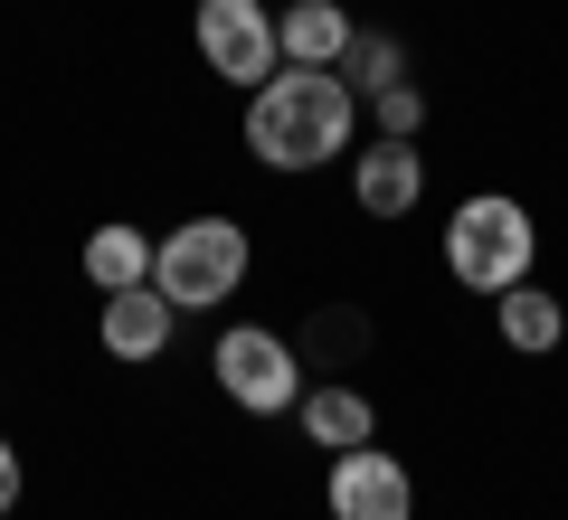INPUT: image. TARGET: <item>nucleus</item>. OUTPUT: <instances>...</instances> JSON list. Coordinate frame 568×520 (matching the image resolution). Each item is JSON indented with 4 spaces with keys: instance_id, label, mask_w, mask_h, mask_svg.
Instances as JSON below:
<instances>
[{
    "instance_id": "obj_11",
    "label": "nucleus",
    "mask_w": 568,
    "mask_h": 520,
    "mask_svg": "<svg viewBox=\"0 0 568 520\" xmlns=\"http://www.w3.org/2000/svg\"><path fill=\"white\" fill-rule=\"evenodd\" d=\"M493 332H503L511 350H530V360H549L568 340V303L549 294V284H511V294H493Z\"/></svg>"
},
{
    "instance_id": "obj_8",
    "label": "nucleus",
    "mask_w": 568,
    "mask_h": 520,
    "mask_svg": "<svg viewBox=\"0 0 568 520\" xmlns=\"http://www.w3.org/2000/svg\"><path fill=\"white\" fill-rule=\"evenodd\" d=\"M171 322H181V313H171V294H162V284H133V294H104V322H95V340H104V350H114V360H162V350H171Z\"/></svg>"
},
{
    "instance_id": "obj_5",
    "label": "nucleus",
    "mask_w": 568,
    "mask_h": 520,
    "mask_svg": "<svg viewBox=\"0 0 568 520\" xmlns=\"http://www.w3.org/2000/svg\"><path fill=\"white\" fill-rule=\"evenodd\" d=\"M190 39H200L209 77H219V85H246V95H256V85L284 67V48H275V10H265V0H200Z\"/></svg>"
},
{
    "instance_id": "obj_12",
    "label": "nucleus",
    "mask_w": 568,
    "mask_h": 520,
    "mask_svg": "<svg viewBox=\"0 0 568 520\" xmlns=\"http://www.w3.org/2000/svg\"><path fill=\"white\" fill-rule=\"evenodd\" d=\"M77 265H85L95 294H133V284H152V237H142V227H95Z\"/></svg>"
},
{
    "instance_id": "obj_2",
    "label": "nucleus",
    "mask_w": 568,
    "mask_h": 520,
    "mask_svg": "<svg viewBox=\"0 0 568 520\" xmlns=\"http://www.w3.org/2000/svg\"><path fill=\"white\" fill-rule=\"evenodd\" d=\"M530 256H540V227H530V208L503 200V190H484V200H465L446 218V275L465 284V294H511V284H530Z\"/></svg>"
},
{
    "instance_id": "obj_15",
    "label": "nucleus",
    "mask_w": 568,
    "mask_h": 520,
    "mask_svg": "<svg viewBox=\"0 0 568 520\" xmlns=\"http://www.w3.org/2000/svg\"><path fill=\"white\" fill-rule=\"evenodd\" d=\"M10 511H20V445L0 436V520H10Z\"/></svg>"
},
{
    "instance_id": "obj_13",
    "label": "nucleus",
    "mask_w": 568,
    "mask_h": 520,
    "mask_svg": "<svg viewBox=\"0 0 568 520\" xmlns=\"http://www.w3.org/2000/svg\"><path fill=\"white\" fill-rule=\"evenodd\" d=\"M342 77H351V95H379V85H398V77H407V48L388 39V29H351Z\"/></svg>"
},
{
    "instance_id": "obj_10",
    "label": "nucleus",
    "mask_w": 568,
    "mask_h": 520,
    "mask_svg": "<svg viewBox=\"0 0 568 520\" xmlns=\"http://www.w3.org/2000/svg\"><path fill=\"white\" fill-rule=\"evenodd\" d=\"M351 10L342 0H294L275 20V48H284V67H342V48H351Z\"/></svg>"
},
{
    "instance_id": "obj_7",
    "label": "nucleus",
    "mask_w": 568,
    "mask_h": 520,
    "mask_svg": "<svg viewBox=\"0 0 568 520\" xmlns=\"http://www.w3.org/2000/svg\"><path fill=\"white\" fill-rule=\"evenodd\" d=\"M351 200H361V218H407V208L426 200V152L398 142V133L361 142V152H351Z\"/></svg>"
},
{
    "instance_id": "obj_6",
    "label": "nucleus",
    "mask_w": 568,
    "mask_h": 520,
    "mask_svg": "<svg viewBox=\"0 0 568 520\" xmlns=\"http://www.w3.org/2000/svg\"><path fill=\"white\" fill-rule=\"evenodd\" d=\"M323 501H332V520H407L417 511V482H407V463L379 455V436H369V445H351V455H332Z\"/></svg>"
},
{
    "instance_id": "obj_3",
    "label": "nucleus",
    "mask_w": 568,
    "mask_h": 520,
    "mask_svg": "<svg viewBox=\"0 0 568 520\" xmlns=\"http://www.w3.org/2000/svg\"><path fill=\"white\" fill-rule=\"evenodd\" d=\"M246 265H256V246H246L237 218H181L171 237H152V284L171 294V313H209V303H227L246 284Z\"/></svg>"
},
{
    "instance_id": "obj_1",
    "label": "nucleus",
    "mask_w": 568,
    "mask_h": 520,
    "mask_svg": "<svg viewBox=\"0 0 568 520\" xmlns=\"http://www.w3.org/2000/svg\"><path fill=\"white\" fill-rule=\"evenodd\" d=\"M351 133H361V95L342 67H275L246 95V152L265 171H323L351 152Z\"/></svg>"
},
{
    "instance_id": "obj_14",
    "label": "nucleus",
    "mask_w": 568,
    "mask_h": 520,
    "mask_svg": "<svg viewBox=\"0 0 568 520\" xmlns=\"http://www.w3.org/2000/svg\"><path fill=\"white\" fill-rule=\"evenodd\" d=\"M369 104H379V133H398V142H417V123H426V85H379V95H369Z\"/></svg>"
},
{
    "instance_id": "obj_9",
    "label": "nucleus",
    "mask_w": 568,
    "mask_h": 520,
    "mask_svg": "<svg viewBox=\"0 0 568 520\" xmlns=\"http://www.w3.org/2000/svg\"><path fill=\"white\" fill-rule=\"evenodd\" d=\"M294 426H304L323 455H351V445L379 436V407L361 398V379H313L304 398H294Z\"/></svg>"
},
{
    "instance_id": "obj_4",
    "label": "nucleus",
    "mask_w": 568,
    "mask_h": 520,
    "mask_svg": "<svg viewBox=\"0 0 568 520\" xmlns=\"http://www.w3.org/2000/svg\"><path fill=\"white\" fill-rule=\"evenodd\" d=\"M209 379H219L246 417H284V407L313 388V379H304V350H294L275 322H227L219 350H209Z\"/></svg>"
}]
</instances>
